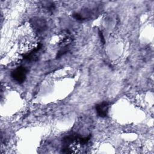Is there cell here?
I'll return each mask as SVG.
<instances>
[{
  "instance_id": "cell-2",
  "label": "cell",
  "mask_w": 154,
  "mask_h": 154,
  "mask_svg": "<svg viewBox=\"0 0 154 154\" xmlns=\"http://www.w3.org/2000/svg\"><path fill=\"white\" fill-rule=\"evenodd\" d=\"M109 106V103L107 102H103L96 105V110L97 115L102 118L106 117L108 115Z\"/></svg>"
},
{
  "instance_id": "cell-1",
  "label": "cell",
  "mask_w": 154,
  "mask_h": 154,
  "mask_svg": "<svg viewBox=\"0 0 154 154\" xmlns=\"http://www.w3.org/2000/svg\"><path fill=\"white\" fill-rule=\"evenodd\" d=\"M26 73V69L25 67L19 66L11 72V75L15 81H16L19 84H21L25 81Z\"/></svg>"
},
{
  "instance_id": "cell-3",
  "label": "cell",
  "mask_w": 154,
  "mask_h": 154,
  "mask_svg": "<svg viewBox=\"0 0 154 154\" xmlns=\"http://www.w3.org/2000/svg\"><path fill=\"white\" fill-rule=\"evenodd\" d=\"M45 24L42 20H37L34 23V26L35 28V29L37 30L38 32L42 31L43 30Z\"/></svg>"
}]
</instances>
